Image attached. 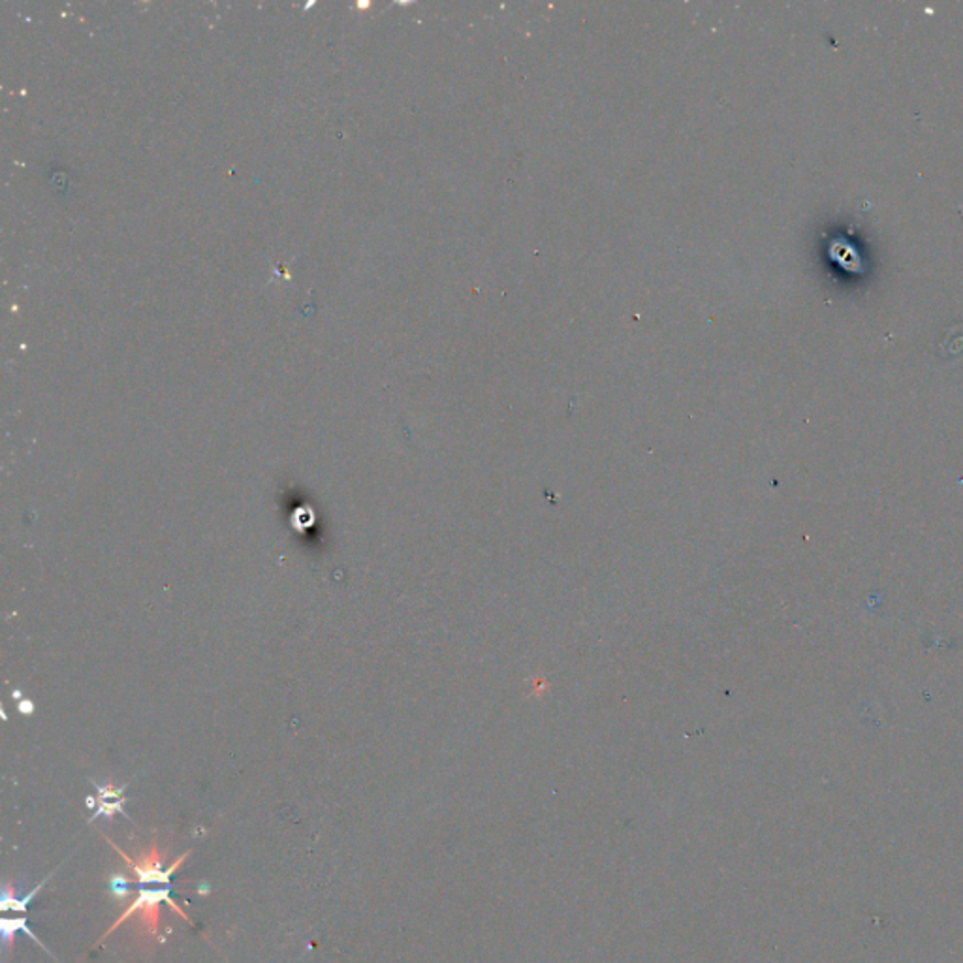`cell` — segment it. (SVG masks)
Here are the masks:
<instances>
[{"mask_svg": "<svg viewBox=\"0 0 963 963\" xmlns=\"http://www.w3.org/2000/svg\"><path fill=\"white\" fill-rule=\"evenodd\" d=\"M170 892H172V888L170 887L138 888L135 898L128 901L127 909L122 911L121 917H119L114 924L109 925L108 932L104 933L100 941H98V944L104 943L111 933L116 932L117 928H121L125 922L132 919H138L140 928H143V932H146L149 938H157V935H159L160 907H162V903L172 907L173 911L178 912L181 919H185L186 922L192 925V920L189 919V914H186V912L172 900Z\"/></svg>", "mask_w": 963, "mask_h": 963, "instance_id": "6da1fadb", "label": "cell"}, {"mask_svg": "<svg viewBox=\"0 0 963 963\" xmlns=\"http://www.w3.org/2000/svg\"><path fill=\"white\" fill-rule=\"evenodd\" d=\"M109 845L116 848L117 855L121 856L127 864L130 874L135 875L136 882L140 887H170L172 888V877L178 874V869L185 864L186 858L191 855V850H186L185 855L179 856L178 860L172 862L170 866H164L162 856L159 853L157 842L151 843V847L147 848L143 855L128 856L125 850L117 847V843L108 839Z\"/></svg>", "mask_w": 963, "mask_h": 963, "instance_id": "7a4b0ae2", "label": "cell"}, {"mask_svg": "<svg viewBox=\"0 0 963 963\" xmlns=\"http://www.w3.org/2000/svg\"><path fill=\"white\" fill-rule=\"evenodd\" d=\"M93 785L96 789V796L89 798L87 804H89V807H95V813L90 815L89 823H95L96 818L100 817L111 821L119 813L127 815L125 813V804H127L125 791H127V785L114 787L111 783L98 785L96 781H93Z\"/></svg>", "mask_w": 963, "mask_h": 963, "instance_id": "3957f363", "label": "cell"}, {"mask_svg": "<svg viewBox=\"0 0 963 963\" xmlns=\"http://www.w3.org/2000/svg\"><path fill=\"white\" fill-rule=\"evenodd\" d=\"M21 932L25 933L26 938H31L34 943L39 944L42 951H50L45 949V944L40 941L34 933H32L31 928L26 925V914H21L20 919H4L2 920V944H4V952L12 951L13 941H15V933Z\"/></svg>", "mask_w": 963, "mask_h": 963, "instance_id": "277c9868", "label": "cell"}, {"mask_svg": "<svg viewBox=\"0 0 963 963\" xmlns=\"http://www.w3.org/2000/svg\"><path fill=\"white\" fill-rule=\"evenodd\" d=\"M52 877V875H50ZM50 877H45L42 882H40L39 887L32 888L31 892L26 894L23 900L20 898H15V890H13L12 885L10 882H4V887H2V900H0V909L2 911H13L20 912V914H26V909L31 906V901L34 900V896L45 887V882Z\"/></svg>", "mask_w": 963, "mask_h": 963, "instance_id": "5b68a950", "label": "cell"}]
</instances>
